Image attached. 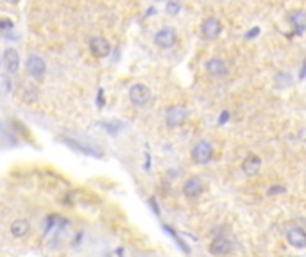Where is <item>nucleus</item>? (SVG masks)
Instances as JSON below:
<instances>
[{
    "mask_svg": "<svg viewBox=\"0 0 306 257\" xmlns=\"http://www.w3.org/2000/svg\"><path fill=\"white\" fill-rule=\"evenodd\" d=\"M188 120V109L183 106H170L165 111V125L169 128H177Z\"/></svg>",
    "mask_w": 306,
    "mask_h": 257,
    "instance_id": "1",
    "label": "nucleus"
},
{
    "mask_svg": "<svg viewBox=\"0 0 306 257\" xmlns=\"http://www.w3.org/2000/svg\"><path fill=\"white\" fill-rule=\"evenodd\" d=\"M177 32L174 31V27H161L158 32L154 34V45L158 48L163 50H170L177 45Z\"/></svg>",
    "mask_w": 306,
    "mask_h": 257,
    "instance_id": "2",
    "label": "nucleus"
},
{
    "mask_svg": "<svg viewBox=\"0 0 306 257\" xmlns=\"http://www.w3.org/2000/svg\"><path fill=\"white\" fill-rule=\"evenodd\" d=\"M213 146L209 141H197L190 152V157L195 164H208L213 159Z\"/></svg>",
    "mask_w": 306,
    "mask_h": 257,
    "instance_id": "3",
    "label": "nucleus"
},
{
    "mask_svg": "<svg viewBox=\"0 0 306 257\" xmlns=\"http://www.w3.org/2000/svg\"><path fill=\"white\" fill-rule=\"evenodd\" d=\"M129 100L134 107H144L151 100V89L142 82H136L129 88Z\"/></svg>",
    "mask_w": 306,
    "mask_h": 257,
    "instance_id": "4",
    "label": "nucleus"
},
{
    "mask_svg": "<svg viewBox=\"0 0 306 257\" xmlns=\"http://www.w3.org/2000/svg\"><path fill=\"white\" fill-rule=\"evenodd\" d=\"M204 71L209 75V77L220 79V77H226V75L229 73V66H227V63L222 59V57H209V59L204 63Z\"/></svg>",
    "mask_w": 306,
    "mask_h": 257,
    "instance_id": "5",
    "label": "nucleus"
},
{
    "mask_svg": "<svg viewBox=\"0 0 306 257\" xmlns=\"http://www.w3.org/2000/svg\"><path fill=\"white\" fill-rule=\"evenodd\" d=\"M222 34V21L215 16H208L204 21L201 23V36L204 39H217Z\"/></svg>",
    "mask_w": 306,
    "mask_h": 257,
    "instance_id": "6",
    "label": "nucleus"
},
{
    "mask_svg": "<svg viewBox=\"0 0 306 257\" xmlns=\"http://www.w3.org/2000/svg\"><path fill=\"white\" fill-rule=\"evenodd\" d=\"M26 70H27V73H29L31 77L41 79L45 73H47V63H45L43 57H40L38 54H33V56L27 57Z\"/></svg>",
    "mask_w": 306,
    "mask_h": 257,
    "instance_id": "7",
    "label": "nucleus"
},
{
    "mask_svg": "<svg viewBox=\"0 0 306 257\" xmlns=\"http://www.w3.org/2000/svg\"><path fill=\"white\" fill-rule=\"evenodd\" d=\"M88 46H90V52L97 59H104V57H108L111 54V43L106 38H102V36H93L90 39V43H88Z\"/></svg>",
    "mask_w": 306,
    "mask_h": 257,
    "instance_id": "8",
    "label": "nucleus"
},
{
    "mask_svg": "<svg viewBox=\"0 0 306 257\" xmlns=\"http://www.w3.org/2000/svg\"><path fill=\"white\" fill-rule=\"evenodd\" d=\"M233 252V241L227 236H217L211 243H209V253L215 257H222Z\"/></svg>",
    "mask_w": 306,
    "mask_h": 257,
    "instance_id": "9",
    "label": "nucleus"
},
{
    "mask_svg": "<svg viewBox=\"0 0 306 257\" xmlns=\"http://www.w3.org/2000/svg\"><path fill=\"white\" fill-rule=\"evenodd\" d=\"M204 193V182L199 177H188L186 181L183 182V195L186 196L188 200H195Z\"/></svg>",
    "mask_w": 306,
    "mask_h": 257,
    "instance_id": "10",
    "label": "nucleus"
},
{
    "mask_svg": "<svg viewBox=\"0 0 306 257\" xmlns=\"http://www.w3.org/2000/svg\"><path fill=\"white\" fill-rule=\"evenodd\" d=\"M2 63H4V68L8 73H16L20 68V54L16 48H6L4 50V56H2Z\"/></svg>",
    "mask_w": 306,
    "mask_h": 257,
    "instance_id": "11",
    "label": "nucleus"
},
{
    "mask_svg": "<svg viewBox=\"0 0 306 257\" xmlns=\"http://www.w3.org/2000/svg\"><path fill=\"white\" fill-rule=\"evenodd\" d=\"M66 227H68V220L59 216V214H56V213L49 214L47 220H45V232H47V234L61 232V230H65Z\"/></svg>",
    "mask_w": 306,
    "mask_h": 257,
    "instance_id": "12",
    "label": "nucleus"
},
{
    "mask_svg": "<svg viewBox=\"0 0 306 257\" xmlns=\"http://www.w3.org/2000/svg\"><path fill=\"white\" fill-rule=\"evenodd\" d=\"M260 170H262V157L251 153V156H247L242 161V171H244L245 175H249V177L258 175Z\"/></svg>",
    "mask_w": 306,
    "mask_h": 257,
    "instance_id": "13",
    "label": "nucleus"
},
{
    "mask_svg": "<svg viewBox=\"0 0 306 257\" xmlns=\"http://www.w3.org/2000/svg\"><path fill=\"white\" fill-rule=\"evenodd\" d=\"M9 232H11L13 238L22 239L31 232V223L26 218H16V220H13L11 225H9Z\"/></svg>",
    "mask_w": 306,
    "mask_h": 257,
    "instance_id": "14",
    "label": "nucleus"
},
{
    "mask_svg": "<svg viewBox=\"0 0 306 257\" xmlns=\"http://www.w3.org/2000/svg\"><path fill=\"white\" fill-rule=\"evenodd\" d=\"M287 241L290 243L294 248H304L306 246V234L302 227H292L287 230Z\"/></svg>",
    "mask_w": 306,
    "mask_h": 257,
    "instance_id": "15",
    "label": "nucleus"
},
{
    "mask_svg": "<svg viewBox=\"0 0 306 257\" xmlns=\"http://www.w3.org/2000/svg\"><path fill=\"white\" fill-rule=\"evenodd\" d=\"M288 20H290L292 27L295 29V32H297V34H302V31H304V27H306L304 13H302V11H294V13H290Z\"/></svg>",
    "mask_w": 306,
    "mask_h": 257,
    "instance_id": "16",
    "label": "nucleus"
},
{
    "mask_svg": "<svg viewBox=\"0 0 306 257\" xmlns=\"http://www.w3.org/2000/svg\"><path fill=\"white\" fill-rule=\"evenodd\" d=\"M63 141L66 143L68 146H72V148H76V150H79V152H83V153H88V156H101L99 152H95L93 148H90V146H84V145H81V141H74V139H70V138H65Z\"/></svg>",
    "mask_w": 306,
    "mask_h": 257,
    "instance_id": "17",
    "label": "nucleus"
},
{
    "mask_svg": "<svg viewBox=\"0 0 306 257\" xmlns=\"http://www.w3.org/2000/svg\"><path fill=\"white\" fill-rule=\"evenodd\" d=\"M13 89V81L9 77V73H0V95L6 96L9 95Z\"/></svg>",
    "mask_w": 306,
    "mask_h": 257,
    "instance_id": "18",
    "label": "nucleus"
},
{
    "mask_svg": "<svg viewBox=\"0 0 306 257\" xmlns=\"http://www.w3.org/2000/svg\"><path fill=\"white\" fill-rule=\"evenodd\" d=\"M181 11V4L179 0H167L165 4V13L169 14V16H177Z\"/></svg>",
    "mask_w": 306,
    "mask_h": 257,
    "instance_id": "19",
    "label": "nucleus"
},
{
    "mask_svg": "<svg viewBox=\"0 0 306 257\" xmlns=\"http://www.w3.org/2000/svg\"><path fill=\"white\" fill-rule=\"evenodd\" d=\"M163 228H165V230L169 232V234L172 236L174 239H176V243H177V245L181 246V250H183L184 253H190V248H188V245H186V243L183 241V239L179 238V236L176 234V232H174V228H172V227H169V225H163Z\"/></svg>",
    "mask_w": 306,
    "mask_h": 257,
    "instance_id": "20",
    "label": "nucleus"
},
{
    "mask_svg": "<svg viewBox=\"0 0 306 257\" xmlns=\"http://www.w3.org/2000/svg\"><path fill=\"white\" fill-rule=\"evenodd\" d=\"M104 125V131H108V132H111V134H116V132L120 131V123L119 121H115V123H109V121H106V123H102Z\"/></svg>",
    "mask_w": 306,
    "mask_h": 257,
    "instance_id": "21",
    "label": "nucleus"
},
{
    "mask_svg": "<svg viewBox=\"0 0 306 257\" xmlns=\"http://www.w3.org/2000/svg\"><path fill=\"white\" fill-rule=\"evenodd\" d=\"M267 193H269V195H276V193H285V188H283V186H279V188H270Z\"/></svg>",
    "mask_w": 306,
    "mask_h": 257,
    "instance_id": "22",
    "label": "nucleus"
},
{
    "mask_svg": "<svg viewBox=\"0 0 306 257\" xmlns=\"http://www.w3.org/2000/svg\"><path fill=\"white\" fill-rule=\"evenodd\" d=\"M149 203H151L152 211H154V214H159V209H158V203H156V198H151L149 200Z\"/></svg>",
    "mask_w": 306,
    "mask_h": 257,
    "instance_id": "23",
    "label": "nucleus"
},
{
    "mask_svg": "<svg viewBox=\"0 0 306 257\" xmlns=\"http://www.w3.org/2000/svg\"><path fill=\"white\" fill-rule=\"evenodd\" d=\"M4 2H8V4H11V6H15V4H18L20 0H4Z\"/></svg>",
    "mask_w": 306,
    "mask_h": 257,
    "instance_id": "24",
    "label": "nucleus"
},
{
    "mask_svg": "<svg viewBox=\"0 0 306 257\" xmlns=\"http://www.w3.org/2000/svg\"><path fill=\"white\" fill-rule=\"evenodd\" d=\"M154 2H163V0H154Z\"/></svg>",
    "mask_w": 306,
    "mask_h": 257,
    "instance_id": "25",
    "label": "nucleus"
},
{
    "mask_svg": "<svg viewBox=\"0 0 306 257\" xmlns=\"http://www.w3.org/2000/svg\"><path fill=\"white\" fill-rule=\"evenodd\" d=\"M292 257H297V255H292Z\"/></svg>",
    "mask_w": 306,
    "mask_h": 257,
    "instance_id": "26",
    "label": "nucleus"
}]
</instances>
